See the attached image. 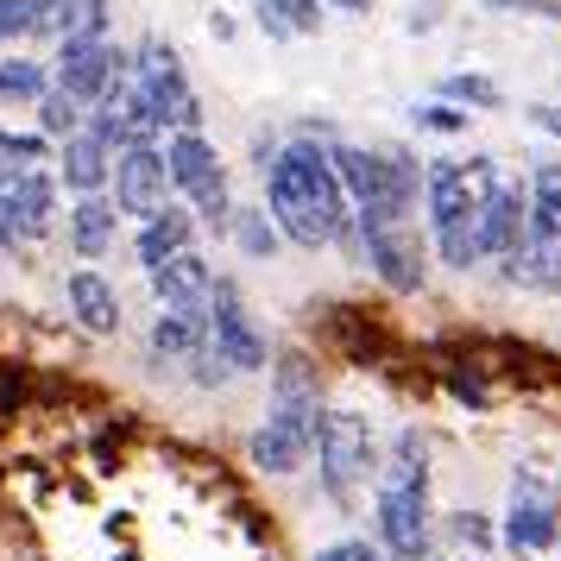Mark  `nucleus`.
<instances>
[{"instance_id": "1", "label": "nucleus", "mask_w": 561, "mask_h": 561, "mask_svg": "<svg viewBox=\"0 0 561 561\" xmlns=\"http://www.w3.org/2000/svg\"><path fill=\"white\" fill-rule=\"evenodd\" d=\"M265 215L297 247H329L341 228H354V203L334 178L329 152L309 146V139H290V146L272 152V164H265Z\"/></svg>"}, {"instance_id": "2", "label": "nucleus", "mask_w": 561, "mask_h": 561, "mask_svg": "<svg viewBox=\"0 0 561 561\" xmlns=\"http://www.w3.org/2000/svg\"><path fill=\"white\" fill-rule=\"evenodd\" d=\"M379 542L391 561H423L430 556V442L404 430L391 442V460L379 467Z\"/></svg>"}, {"instance_id": "3", "label": "nucleus", "mask_w": 561, "mask_h": 561, "mask_svg": "<svg viewBox=\"0 0 561 561\" xmlns=\"http://www.w3.org/2000/svg\"><path fill=\"white\" fill-rule=\"evenodd\" d=\"M334 178L347 190L354 208H379V215H410L423 196V164L410 152H366V146H334L329 152Z\"/></svg>"}, {"instance_id": "4", "label": "nucleus", "mask_w": 561, "mask_h": 561, "mask_svg": "<svg viewBox=\"0 0 561 561\" xmlns=\"http://www.w3.org/2000/svg\"><path fill=\"white\" fill-rule=\"evenodd\" d=\"M316 467H322V492L347 511L359 499V485L373 480V423L359 410H329L322 435H316Z\"/></svg>"}, {"instance_id": "5", "label": "nucleus", "mask_w": 561, "mask_h": 561, "mask_svg": "<svg viewBox=\"0 0 561 561\" xmlns=\"http://www.w3.org/2000/svg\"><path fill=\"white\" fill-rule=\"evenodd\" d=\"M164 164H171V190L183 196V208L196 215V221H215V228H228V164L221 152L208 146L203 133H178L171 146H164Z\"/></svg>"}, {"instance_id": "6", "label": "nucleus", "mask_w": 561, "mask_h": 561, "mask_svg": "<svg viewBox=\"0 0 561 561\" xmlns=\"http://www.w3.org/2000/svg\"><path fill=\"white\" fill-rule=\"evenodd\" d=\"M133 82L152 95L158 121H164V133L178 139V133H203V107H196V95H190V77H183L178 51L164 45V38H139V51L127 57Z\"/></svg>"}, {"instance_id": "7", "label": "nucleus", "mask_w": 561, "mask_h": 561, "mask_svg": "<svg viewBox=\"0 0 561 561\" xmlns=\"http://www.w3.org/2000/svg\"><path fill=\"white\" fill-rule=\"evenodd\" d=\"M499 171L492 158H442L423 171V203H430V228H455V221H473L492 190H499Z\"/></svg>"}, {"instance_id": "8", "label": "nucleus", "mask_w": 561, "mask_h": 561, "mask_svg": "<svg viewBox=\"0 0 561 561\" xmlns=\"http://www.w3.org/2000/svg\"><path fill=\"white\" fill-rule=\"evenodd\" d=\"M127 77V57L114 51L107 38H64L51 64V82L82 107H102L114 95V82Z\"/></svg>"}, {"instance_id": "9", "label": "nucleus", "mask_w": 561, "mask_h": 561, "mask_svg": "<svg viewBox=\"0 0 561 561\" xmlns=\"http://www.w3.org/2000/svg\"><path fill=\"white\" fill-rule=\"evenodd\" d=\"M354 215H359V240H366V265L391 290H416L423 284V247L410 233V215H379V208H354Z\"/></svg>"}, {"instance_id": "10", "label": "nucleus", "mask_w": 561, "mask_h": 561, "mask_svg": "<svg viewBox=\"0 0 561 561\" xmlns=\"http://www.w3.org/2000/svg\"><path fill=\"white\" fill-rule=\"evenodd\" d=\"M107 196H114L121 215H139V221H152L158 208H171V203H164V196H171V164H164V146H152V139L127 146V152L114 158V183H107Z\"/></svg>"}, {"instance_id": "11", "label": "nucleus", "mask_w": 561, "mask_h": 561, "mask_svg": "<svg viewBox=\"0 0 561 561\" xmlns=\"http://www.w3.org/2000/svg\"><path fill=\"white\" fill-rule=\"evenodd\" d=\"M208 334H215V354L228 359V373H259L265 354H272L259 322L240 304V284L233 278H215V290H208Z\"/></svg>"}, {"instance_id": "12", "label": "nucleus", "mask_w": 561, "mask_h": 561, "mask_svg": "<svg viewBox=\"0 0 561 561\" xmlns=\"http://www.w3.org/2000/svg\"><path fill=\"white\" fill-rule=\"evenodd\" d=\"M473 233H480V259H511L530 240V196L517 183H499L492 203L473 215Z\"/></svg>"}, {"instance_id": "13", "label": "nucleus", "mask_w": 561, "mask_h": 561, "mask_svg": "<svg viewBox=\"0 0 561 561\" xmlns=\"http://www.w3.org/2000/svg\"><path fill=\"white\" fill-rule=\"evenodd\" d=\"M146 347H152L158 366H183V373H190V366L215 347L208 309H164V316L152 322V341H146Z\"/></svg>"}, {"instance_id": "14", "label": "nucleus", "mask_w": 561, "mask_h": 561, "mask_svg": "<svg viewBox=\"0 0 561 561\" xmlns=\"http://www.w3.org/2000/svg\"><path fill=\"white\" fill-rule=\"evenodd\" d=\"M215 278H221V272H215V265L196 253V247H190V253H178L171 265H158V272H152V290H158V304H164V309H208V290H215Z\"/></svg>"}, {"instance_id": "15", "label": "nucleus", "mask_w": 561, "mask_h": 561, "mask_svg": "<svg viewBox=\"0 0 561 561\" xmlns=\"http://www.w3.org/2000/svg\"><path fill=\"white\" fill-rule=\"evenodd\" d=\"M57 183L70 190V196H102L107 183H114V152H107L95 133H77V139H64V158H57Z\"/></svg>"}, {"instance_id": "16", "label": "nucleus", "mask_w": 561, "mask_h": 561, "mask_svg": "<svg viewBox=\"0 0 561 561\" xmlns=\"http://www.w3.org/2000/svg\"><path fill=\"white\" fill-rule=\"evenodd\" d=\"M309 448H316V435L297 430V423H284V416H265V423L247 435V455H253L259 473H297Z\"/></svg>"}, {"instance_id": "17", "label": "nucleus", "mask_w": 561, "mask_h": 561, "mask_svg": "<svg viewBox=\"0 0 561 561\" xmlns=\"http://www.w3.org/2000/svg\"><path fill=\"white\" fill-rule=\"evenodd\" d=\"M190 240H196V215L190 208H158L152 221H139V265H146V278L158 265H171L178 253H190Z\"/></svg>"}, {"instance_id": "18", "label": "nucleus", "mask_w": 561, "mask_h": 561, "mask_svg": "<svg viewBox=\"0 0 561 561\" xmlns=\"http://www.w3.org/2000/svg\"><path fill=\"white\" fill-rule=\"evenodd\" d=\"M70 316H77L89 334H114L121 329V297H114V284H107L95 265L70 272Z\"/></svg>"}, {"instance_id": "19", "label": "nucleus", "mask_w": 561, "mask_h": 561, "mask_svg": "<svg viewBox=\"0 0 561 561\" xmlns=\"http://www.w3.org/2000/svg\"><path fill=\"white\" fill-rule=\"evenodd\" d=\"M7 196H13V208H20L26 247H32V240H45V228H51V208H57V178H51V171H20V178L7 183Z\"/></svg>"}, {"instance_id": "20", "label": "nucleus", "mask_w": 561, "mask_h": 561, "mask_svg": "<svg viewBox=\"0 0 561 561\" xmlns=\"http://www.w3.org/2000/svg\"><path fill=\"white\" fill-rule=\"evenodd\" d=\"M114 221H121L114 196H82V203L70 208V240H77V253L102 259L107 247H114Z\"/></svg>"}, {"instance_id": "21", "label": "nucleus", "mask_w": 561, "mask_h": 561, "mask_svg": "<svg viewBox=\"0 0 561 561\" xmlns=\"http://www.w3.org/2000/svg\"><path fill=\"white\" fill-rule=\"evenodd\" d=\"M499 542L517 556H542L556 542V505H511V517L499 524Z\"/></svg>"}, {"instance_id": "22", "label": "nucleus", "mask_w": 561, "mask_h": 561, "mask_svg": "<svg viewBox=\"0 0 561 561\" xmlns=\"http://www.w3.org/2000/svg\"><path fill=\"white\" fill-rule=\"evenodd\" d=\"M322 0H259V20L272 38H290V32H322Z\"/></svg>"}, {"instance_id": "23", "label": "nucleus", "mask_w": 561, "mask_h": 561, "mask_svg": "<svg viewBox=\"0 0 561 561\" xmlns=\"http://www.w3.org/2000/svg\"><path fill=\"white\" fill-rule=\"evenodd\" d=\"M51 89V70L38 64V57H0V102H32Z\"/></svg>"}, {"instance_id": "24", "label": "nucleus", "mask_w": 561, "mask_h": 561, "mask_svg": "<svg viewBox=\"0 0 561 561\" xmlns=\"http://www.w3.org/2000/svg\"><path fill=\"white\" fill-rule=\"evenodd\" d=\"M26 32H57V0H0V45Z\"/></svg>"}, {"instance_id": "25", "label": "nucleus", "mask_w": 561, "mask_h": 561, "mask_svg": "<svg viewBox=\"0 0 561 561\" xmlns=\"http://www.w3.org/2000/svg\"><path fill=\"white\" fill-rule=\"evenodd\" d=\"M82 121H89V107L70 102V95H64L57 82L45 89V95H38V133H45V139H77Z\"/></svg>"}, {"instance_id": "26", "label": "nucleus", "mask_w": 561, "mask_h": 561, "mask_svg": "<svg viewBox=\"0 0 561 561\" xmlns=\"http://www.w3.org/2000/svg\"><path fill=\"white\" fill-rule=\"evenodd\" d=\"M228 233H233V247H240V253H253V259L278 253V228H272V215H265V208H233Z\"/></svg>"}, {"instance_id": "27", "label": "nucleus", "mask_w": 561, "mask_h": 561, "mask_svg": "<svg viewBox=\"0 0 561 561\" xmlns=\"http://www.w3.org/2000/svg\"><path fill=\"white\" fill-rule=\"evenodd\" d=\"M57 38H107V0H57Z\"/></svg>"}, {"instance_id": "28", "label": "nucleus", "mask_w": 561, "mask_h": 561, "mask_svg": "<svg viewBox=\"0 0 561 561\" xmlns=\"http://www.w3.org/2000/svg\"><path fill=\"white\" fill-rule=\"evenodd\" d=\"M530 233H536V240H561V171L536 178V196H530Z\"/></svg>"}, {"instance_id": "29", "label": "nucleus", "mask_w": 561, "mask_h": 561, "mask_svg": "<svg viewBox=\"0 0 561 561\" xmlns=\"http://www.w3.org/2000/svg\"><path fill=\"white\" fill-rule=\"evenodd\" d=\"M435 247H442V265H455V272H467V265H480V233H473V221H455V228H435Z\"/></svg>"}, {"instance_id": "30", "label": "nucleus", "mask_w": 561, "mask_h": 561, "mask_svg": "<svg viewBox=\"0 0 561 561\" xmlns=\"http://www.w3.org/2000/svg\"><path fill=\"white\" fill-rule=\"evenodd\" d=\"M442 102H467V107H499V82H485V77H448V82H442Z\"/></svg>"}, {"instance_id": "31", "label": "nucleus", "mask_w": 561, "mask_h": 561, "mask_svg": "<svg viewBox=\"0 0 561 561\" xmlns=\"http://www.w3.org/2000/svg\"><path fill=\"white\" fill-rule=\"evenodd\" d=\"M316 561H391L379 542H366V536H341L329 549H316Z\"/></svg>"}, {"instance_id": "32", "label": "nucleus", "mask_w": 561, "mask_h": 561, "mask_svg": "<svg viewBox=\"0 0 561 561\" xmlns=\"http://www.w3.org/2000/svg\"><path fill=\"white\" fill-rule=\"evenodd\" d=\"M416 127H423V133H460V127H467V114H460L455 102H423V107H416Z\"/></svg>"}, {"instance_id": "33", "label": "nucleus", "mask_w": 561, "mask_h": 561, "mask_svg": "<svg viewBox=\"0 0 561 561\" xmlns=\"http://www.w3.org/2000/svg\"><path fill=\"white\" fill-rule=\"evenodd\" d=\"M0 253H26V228H20V208L0 190Z\"/></svg>"}, {"instance_id": "34", "label": "nucleus", "mask_w": 561, "mask_h": 561, "mask_svg": "<svg viewBox=\"0 0 561 561\" xmlns=\"http://www.w3.org/2000/svg\"><path fill=\"white\" fill-rule=\"evenodd\" d=\"M455 536H460V542H473V549H492V536H499V530L485 524L480 511H460V517H455Z\"/></svg>"}, {"instance_id": "35", "label": "nucleus", "mask_w": 561, "mask_h": 561, "mask_svg": "<svg viewBox=\"0 0 561 561\" xmlns=\"http://www.w3.org/2000/svg\"><path fill=\"white\" fill-rule=\"evenodd\" d=\"M499 13H561V0H485Z\"/></svg>"}, {"instance_id": "36", "label": "nucleus", "mask_w": 561, "mask_h": 561, "mask_svg": "<svg viewBox=\"0 0 561 561\" xmlns=\"http://www.w3.org/2000/svg\"><path fill=\"white\" fill-rule=\"evenodd\" d=\"M530 121H536V127H542V133H556V139H561V102H549V107H536Z\"/></svg>"}, {"instance_id": "37", "label": "nucleus", "mask_w": 561, "mask_h": 561, "mask_svg": "<svg viewBox=\"0 0 561 561\" xmlns=\"http://www.w3.org/2000/svg\"><path fill=\"white\" fill-rule=\"evenodd\" d=\"M329 13H373V0H322Z\"/></svg>"}]
</instances>
